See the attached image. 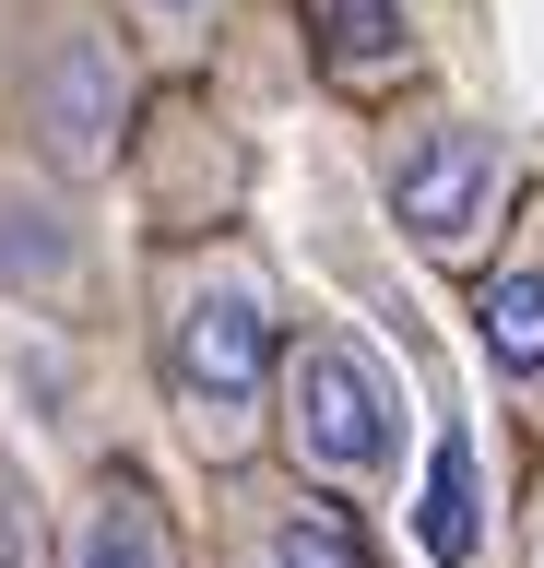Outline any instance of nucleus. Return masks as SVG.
Wrapping results in <instances>:
<instances>
[{
  "label": "nucleus",
  "mask_w": 544,
  "mask_h": 568,
  "mask_svg": "<svg viewBox=\"0 0 544 568\" xmlns=\"http://www.w3.org/2000/svg\"><path fill=\"white\" fill-rule=\"evenodd\" d=\"M0 296L37 320H107V225H95V178L48 166L24 142H0Z\"/></svg>",
  "instance_id": "nucleus-5"
},
{
  "label": "nucleus",
  "mask_w": 544,
  "mask_h": 568,
  "mask_svg": "<svg viewBox=\"0 0 544 568\" xmlns=\"http://www.w3.org/2000/svg\"><path fill=\"white\" fill-rule=\"evenodd\" d=\"M521 568H544V438H533V497H521Z\"/></svg>",
  "instance_id": "nucleus-14"
},
{
  "label": "nucleus",
  "mask_w": 544,
  "mask_h": 568,
  "mask_svg": "<svg viewBox=\"0 0 544 568\" xmlns=\"http://www.w3.org/2000/svg\"><path fill=\"white\" fill-rule=\"evenodd\" d=\"M143 24L131 0H0V142L107 190L143 131Z\"/></svg>",
  "instance_id": "nucleus-2"
},
{
  "label": "nucleus",
  "mask_w": 544,
  "mask_h": 568,
  "mask_svg": "<svg viewBox=\"0 0 544 568\" xmlns=\"http://www.w3.org/2000/svg\"><path fill=\"white\" fill-rule=\"evenodd\" d=\"M214 568H379L356 497L308 486L296 462L214 474Z\"/></svg>",
  "instance_id": "nucleus-6"
},
{
  "label": "nucleus",
  "mask_w": 544,
  "mask_h": 568,
  "mask_svg": "<svg viewBox=\"0 0 544 568\" xmlns=\"http://www.w3.org/2000/svg\"><path fill=\"white\" fill-rule=\"evenodd\" d=\"M225 12H237V0H131V24H143L154 60H202L225 36Z\"/></svg>",
  "instance_id": "nucleus-13"
},
{
  "label": "nucleus",
  "mask_w": 544,
  "mask_h": 568,
  "mask_svg": "<svg viewBox=\"0 0 544 568\" xmlns=\"http://www.w3.org/2000/svg\"><path fill=\"white\" fill-rule=\"evenodd\" d=\"M462 296H473V355H485L497 403L544 438V190L509 213V237L485 248V273Z\"/></svg>",
  "instance_id": "nucleus-8"
},
{
  "label": "nucleus",
  "mask_w": 544,
  "mask_h": 568,
  "mask_svg": "<svg viewBox=\"0 0 544 568\" xmlns=\"http://www.w3.org/2000/svg\"><path fill=\"white\" fill-rule=\"evenodd\" d=\"M131 178H143V202H154V237H214V225H237V202H249V142L225 131L189 83H166V95H143Z\"/></svg>",
  "instance_id": "nucleus-7"
},
{
  "label": "nucleus",
  "mask_w": 544,
  "mask_h": 568,
  "mask_svg": "<svg viewBox=\"0 0 544 568\" xmlns=\"http://www.w3.org/2000/svg\"><path fill=\"white\" fill-rule=\"evenodd\" d=\"M0 568H60V509L24 474V450L0 438Z\"/></svg>",
  "instance_id": "nucleus-12"
},
{
  "label": "nucleus",
  "mask_w": 544,
  "mask_h": 568,
  "mask_svg": "<svg viewBox=\"0 0 544 568\" xmlns=\"http://www.w3.org/2000/svg\"><path fill=\"white\" fill-rule=\"evenodd\" d=\"M367 190H379V225H391L438 284H473L485 273V248L509 237V213L533 202V178H521V142L462 95H402L367 119Z\"/></svg>",
  "instance_id": "nucleus-3"
},
{
  "label": "nucleus",
  "mask_w": 544,
  "mask_h": 568,
  "mask_svg": "<svg viewBox=\"0 0 544 568\" xmlns=\"http://www.w3.org/2000/svg\"><path fill=\"white\" fill-rule=\"evenodd\" d=\"M60 568H202L189 521L166 509L154 474L107 462V474H83V497L60 509Z\"/></svg>",
  "instance_id": "nucleus-9"
},
{
  "label": "nucleus",
  "mask_w": 544,
  "mask_h": 568,
  "mask_svg": "<svg viewBox=\"0 0 544 568\" xmlns=\"http://www.w3.org/2000/svg\"><path fill=\"white\" fill-rule=\"evenodd\" d=\"M285 344H296V296L273 273V248L249 225L214 237H154L143 261V367L202 474H249L273 462V415H285Z\"/></svg>",
  "instance_id": "nucleus-1"
},
{
  "label": "nucleus",
  "mask_w": 544,
  "mask_h": 568,
  "mask_svg": "<svg viewBox=\"0 0 544 568\" xmlns=\"http://www.w3.org/2000/svg\"><path fill=\"white\" fill-rule=\"evenodd\" d=\"M308 60L331 95H356L367 119L402 95H427V36L402 0H308Z\"/></svg>",
  "instance_id": "nucleus-10"
},
{
  "label": "nucleus",
  "mask_w": 544,
  "mask_h": 568,
  "mask_svg": "<svg viewBox=\"0 0 544 568\" xmlns=\"http://www.w3.org/2000/svg\"><path fill=\"white\" fill-rule=\"evenodd\" d=\"M414 521H427V557H438V568H473V557H485V509H473V438H462V426H438V450H427V509H414Z\"/></svg>",
  "instance_id": "nucleus-11"
},
{
  "label": "nucleus",
  "mask_w": 544,
  "mask_h": 568,
  "mask_svg": "<svg viewBox=\"0 0 544 568\" xmlns=\"http://www.w3.org/2000/svg\"><path fill=\"white\" fill-rule=\"evenodd\" d=\"M273 462H296L308 486L356 497V509H379L402 486V462H414V390H402L379 332H356V320H331V308H296Z\"/></svg>",
  "instance_id": "nucleus-4"
}]
</instances>
